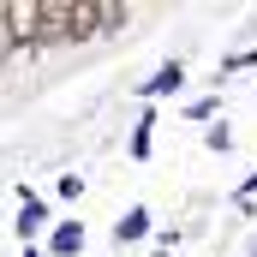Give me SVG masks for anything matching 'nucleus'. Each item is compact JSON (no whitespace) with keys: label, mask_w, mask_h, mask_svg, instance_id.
<instances>
[{"label":"nucleus","mask_w":257,"mask_h":257,"mask_svg":"<svg viewBox=\"0 0 257 257\" xmlns=\"http://www.w3.org/2000/svg\"><path fill=\"white\" fill-rule=\"evenodd\" d=\"M30 24H36V42H66V36H78V0H42Z\"/></svg>","instance_id":"obj_1"},{"label":"nucleus","mask_w":257,"mask_h":257,"mask_svg":"<svg viewBox=\"0 0 257 257\" xmlns=\"http://www.w3.org/2000/svg\"><path fill=\"white\" fill-rule=\"evenodd\" d=\"M174 84H180V66H162V72H156V84H150V90H156V96H162V90H174Z\"/></svg>","instance_id":"obj_2"}]
</instances>
